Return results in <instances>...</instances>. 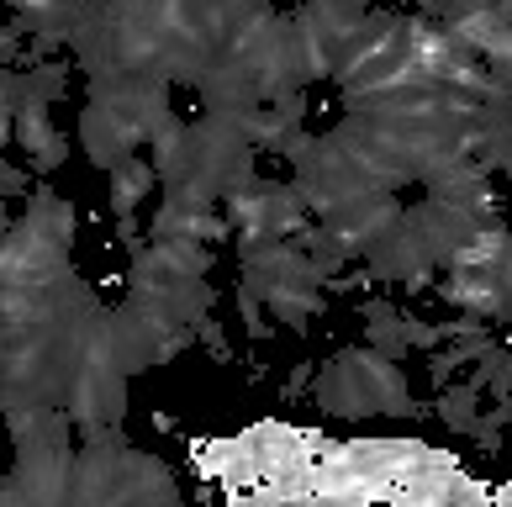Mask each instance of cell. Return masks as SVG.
Returning <instances> with one entry per match:
<instances>
[{
    "label": "cell",
    "instance_id": "cell-2",
    "mask_svg": "<svg viewBox=\"0 0 512 507\" xmlns=\"http://www.w3.org/2000/svg\"><path fill=\"white\" fill-rule=\"evenodd\" d=\"M301 212H307V196L296 185H270V180H254L243 191L227 196V228H233L243 243H275V238H291L301 228Z\"/></svg>",
    "mask_w": 512,
    "mask_h": 507
},
{
    "label": "cell",
    "instance_id": "cell-11",
    "mask_svg": "<svg viewBox=\"0 0 512 507\" xmlns=\"http://www.w3.org/2000/svg\"><path fill=\"white\" fill-rule=\"evenodd\" d=\"M196 338L217 354L222 365H233V349H227V338H222V328H217V317H201V323H196Z\"/></svg>",
    "mask_w": 512,
    "mask_h": 507
},
{
    "label": "cell",
    "instance_id": "cell-13",
    "mask_svg": "<svg viewBox=\"0 0 512 507\" xmlns=\"http://www.w3.org/2000/svg\"><path fill=\"white\" fill-rule=\"evenodd\" d=\"M64 159H69V138H64V133L53 138V143L43 148V154H32V164H37V169H59Z\"/></svg>",
    "mask_w": 512,
    "mask_h": 507
},
{
    "label": "cell",
    "instance_id": "cell-9",
    "mask_svg": "<svg viewBox=\"0 0 512 507\" xmlns=\"http://www.w3.org/2000/svg\"><path fill=\"white\" fill-rule=\"evenodd\" d=\"M11 138L27 148V154H43V148L59 138V127L48 122V106H16L11 111Z\"/></svg>",
    "mask_w": 512,
    "mask_h": 507
},
{
    "label": "cell",
    "instance_id": "cell-3",
    "mask_svg": "<svg viewBox=\"0 0 512 507\" xmlns=\"http://www.w3.org/2000/svg\"><path fill=\"white\" fill-rule=\"evenodd\" d=\"M449 307H460L470 317H507V296H512V265L507 259H486V265H449V280L439 286Z\"/></svg>",
    "mask_w": 512,
    "mask_h": 507
},
{
    "label": "cell",
    "instance_id": "cell-1",
    "mask_svg": "<svg viewBox=\"0 0 512 507\" xmlns=\"http://www.w3.org/2000/svg\"><path fill=\"white\" fill-rule=\"evenodd\" d=\"M317 407L338 418H370V412H417L407 397V375L381 349H338L317 370Z\"/></svg>",
    "mask_w": 512,
    "mask_h": 507
},
{
    "label": "cell",
    "instance_id": "cell-5",
    "mask_svg": "<svg viewBox=\"0 0 512 507\" xmlns=\"http://www.w3.org/2000/svg\"><path fill=\"white\" fill-rule=\"evenodd\" d=\"M154 180H159V169L148 159H138V154H132L127 164H117V169H111V212L132 217L143 206V196L154 191Z\"/></svg>",
    "mask_w": 512,
    "mask_h": 507
},
{
    "label": "cell",
    "instance_id": "cell-14",
    "mask_svg": "<svg viewBox=\"0 0 512 507\" xmlns=\"http://www.w3.org/2000/svg\"><path fill=\"white\" fill-rule=\"evenodd\" d=\"M16 37H22L16 27H6V32H0V64H6V59H16Z\"/></svg>",
    "mask_w": 512,
    "mask_h": 507
},
{
    "label": "cell",
    "instance_id": "cell-6",
    "mask_svg": "<svg viewBox=\"0 0 512 507\" xmlns=\"http://www.w3.org/2000/svg\"><path fill=\"white\" fill-rule=\"evenodd\" d=\"M27 196H32V206H27L22 222L32 233H43V238H53V243H64V249H69V243H74V206L59 201L48 185H43V191H27Z\"/></svg>",
    "mask_w": 512,
    "mask_h": 507
},
{
    "label": "cell",
    "instance_id": "cell-15",
    "mask_svg": "<svg viewBox=\"0 0 512 507\" xmlns=\"http://www.w3.org/2000/svg\"><path fill=\"white\" fill-rule=\"evenodd\" d=\"M6 143H11V117L0 111V148H6Z\"/></svg>",
    "mask_w": 512,
    "mask_h": 507
},
{
    "label": "cell",
    "instance_id": "cell-4",
    "mask_svg": "<svg viewBox=\"0 0 512 507\" xmlns=\"http://www.w3.org/2000/svg\"><path fill=\"white\" fill-rule=\"evenodd\" d=\"M80 143H85V154H90V164H96V169H117V164H127L132 154H138L143 133L122 117L117 106L90 101L80 111Z\"/></svg>",
    "mask_w": 512,
    "mask_h": 507
},
{
    "label": "cell",
    "instance_id": "cell-12",
    "mask_svg": "<svg viewBox=\"0 0 512 507\" xmlns=\"http://www.w3.org/2000/svg\"><path fill=\"white\" fill-rule=\"evenodd\" d=\"M27 191H32L27 169H11L6 159H0V196H27Z\"/></svg>",
    "mask_w": 512,
    "mask_h": 507
},
{
    "label": "cell",
    "instance_id": "cell-10",
    "mask_svg": "<svg viewBox=\"0 0 512 507\" xmlns=\"http://www.w3.org/2000/svg\"><path fill=\"white\" fill-rule=\"evenodd\" d=\"M238 317H243V328H249L254 338H275V328L264 323V312H259V296H249V291H238Z\"/></svg>",
    "mask_w": 512,
    "mask_h": 507
},
{
    "label": "cell",
    "instance_id": "cell-7",
    "mask_svg": "<svg viewBox=\"0 0 512 507\" xmlns=\"http://www.w3.org/2000/svg\"><path fill=\"white\" fill-rule=\"evenodd\" d=\"M365 338H370V349L396 360L407 349V312L396 302H365Z\"/></svg>",
    "mask_w": 512,
    "mask_h": 507
},
{
    "label": "cell",
    "instance_id": "cell-8",
    "mask_svg": "<svg viewBox=\"0 0 512 507\" xmlns=\"http://www.w3.org/2000/svg\"><path fill=\"white\" fill-rule=\"evenodd\" d=\"M433 412H439L444 428H454V434H470V428H476V418H481V386H470V381L454 386V381H444Z\"/></svg>",
    "mask_w": 512,
    "mask_h": 507
}]
</instances>
